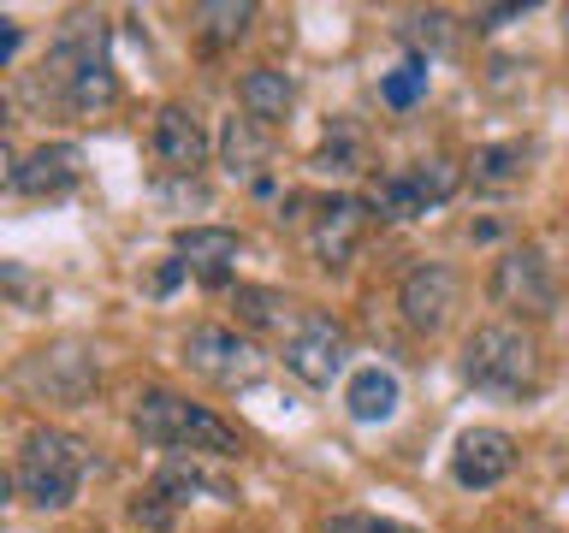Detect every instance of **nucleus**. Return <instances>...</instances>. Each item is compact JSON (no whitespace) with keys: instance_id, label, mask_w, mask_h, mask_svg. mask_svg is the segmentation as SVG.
Instances as JSON below:
<instances>
[{"instance_id":"f257e3e1","label":"nucleus","mask_w":569,"mask_h":533,"mask_svg":"<svg viewBox=\"0 0 569 533\" xmlns=\"http://www.w3.org/2000/svg\"><path fill=\"white\" fill-rule=\"evenodd\" d=\"M36 101L60 107L71 119H101L113 113L119 101V71H113V53H107V24L101 18L78 12L71 24L60 30V42L48 48L42 71L30 83Z\"/></svg>"},{"instance_id":"f03ea898","label":"nucleus","mask_w":569,"mask_h":533,"mask_svg":"<svg viewBox=\"0 0 569 533\" xmlns=\"http://www.w3.org/2000/svg\"><path fill=\"white\" fill-rule=\"evenodd\" d=\"M131 433L149 444V451H167V456H184V462H202V456L231 462V456H243L238 426H231L226 415H213L208 403H190L184 391H167V385L137 391Z\"/></svg>"},{"instance_id":"7ed1b4c3","label":"nucleus","mask_w":569,"mask_h":533,"mask_svg":"<svg viewBox=\"0 0 569 533\" xmlns=\"http://www.w3.org/2000/svg\"><path fill=\"white\" fill-rule=\"evenodd\" d=\"M457 373L475 391H487V398H533L546 385V350L516 320H487V326L462 338Z\"/></svg>"},{"instance_id":"20e7f679","label":"nucleus","mask_w":569,"mask_h":533,"mask_svg":"<svg viewBox=\"0 0 569 533\" xmlns=\"http://www.w3.org/2000/svg\"><path fill=\"white\" fill-rule=\"evenodd\" d=\"M83 474H89V444L78 433H66V426H30L24 451H18V469H12V486L30 510L60 515L78 504Z\"/></svg>"},{"instance_id":"39448f33","label":"nucleus","mask_w":569,"mask_h":533,"mask_svg":"<svg viewBox=\"0 0 569 533\" xmlns=\"http://www.w3.org/2000/svg\"><path fill=\"white\" fill-rule=\"evenodd\" d=\"M12 385L36 403H60V409H78L96 398L101 385V355L83 344V338H60V344H42L30 350L24 362L12 368Z\"/></svg>"},{"instance_id":"423d86ee","label":"nucleus","mask_w":569,"mask_h":533,"mask_svg":"<svg viewBox=\"0 0 569 533\" xmlns=\"http://www.w3.org/2000/svg\"><path fill=\"white\" fill-rule=\"evenodd\" d=\"M462 190V167L457 160H416V167H398V172H386V178H373V190L362 195L373 220H391V225H409V220H421L427 208H439V202H451V195Z\"/></svg>"},{"instance_id":"0eeeda50","label":"nucleus","mask_w":569,"mask_h":533,"mask_svg":"<svg viewBox=\"0 0 569 533\" xmlns=\"http://www.w3.org/2000/svg\"><path fill=\"white\" fill-rule=\"evenodd\" d=\"M487 296L516 320V326H522V320H551V314H558V273H551L546 249L540 243L505 249V255L492 261Z\"/></svg>"},{"instance_id":"6e6552de","label":"nucleus","mask_w":569,"mask_h":533,"mask_svg":"<svg viewBox=\"0 0 569 533\" xmlns=\"http://www.w3.org/2000/svg\"><path fill=\"white\" fill-rule=\"evenodd\" d=\"M184 368L196 373V380L220 385V391H249L261 380V350L249 344L243 332L231 326H190L184 332Z\"/></svg>"},{"instance_id":"1a4fd4ad","label":"nucleus","mask_w":569,"mask_h":533,"mask_svg":"<svg viewBox=\"0 0 569 533\" xmlns=\"http://www.w3.org/2000/svg\"><path fill=\"white\" fill-rule=\"evenodd\" d=\"M284 368L309 391H332V380L350 368V332L332 314H302L284 338Z\"/></svg>"},{"instance_id":"9d476101","label":"nucleus","mask_w":569,"mask_h":533,"mask_svg":"<svg viewBox=\"0 0 569 533\" xmlns=\"http://www.w3.org/2000/svg\"><path fill=\"white\" fill-rule=\"evenodd\" d=\"M196 492H213V497H231V486L226 480H213L202 462H184V456H172L167 469H160L149 486H142L137 497H131V522L137 527H149V533H167L172 522H178V510L190 504Z\"/></svg>"},{"instance_id":"9b49d317","label":"nucleus","mask_w":569,"mask_h":533,"mask_svg":"<svg viewBox=\"0 0 569 533\" xmlns=\"http://www.w3.org/2000/svg\"><path fill=\"white\" fill-rule=\"evenodd\" d=\"M457 296H462V279H457V266H445V261H416L398 279V314H403V326L421 332V338L451 326Z\"/></svg>"},{"instance_id":"f8f14e48","label":"nucleus","mask_w":569,"mask_h":533,"mask_svg":"<svg viewBox=\"0 0 569 533\" xmlns=\"http://www.w3.org/2000/svg\"><path fill=\"white\" fill-rule=\"evenodd\" d=\"M149 154L167 178H196L208 167V131H202V119H196V107H184V101H160L154 107Z\"/></svg>"},{"instance_id":"ddd939ff","label":"nucleus","mask_w":569,"mask_h":533,"mask_svg":"<svg viewBox=\"0 0 569 533\" xmlns=\"http://www.w3.org/2000/svg\"><path fill=\"white\" fill-rule=\"evenodd\" d=\"M238 249H243V238L231 225H190L172 238V261H178V273H190L202 291H226V284L238 279Z\"/></svg>"},{"instance_id":"4468645a","label":"nucleus","mask_w":569,"mask_h":533,"mask_svg":"<svg viewBox=\"0 0 569 533\" xmlns=\"http://www.w3.org/2000/svg\"><path fill=\"white\" fill-rule=\"evenodd\" d=\"M368 225H373V213L362 195H327V202H315V220H309V249H315V261L320 266H350V255L362 249L368 238Z\"/></svg>"},{"instance_id":"2eb2a0df","label":"nucleus","mask_w":569,"mask_h":533,"mask_svg":"<svg viewBox=\"0 0 569 533\" xmlns=\"http://www.w3.org/2000/svg\"><path fill=\"white\" fill-rule=\"evenodd\" d=\"M510 469H516V439L505 433V426H469V433L457 439V451H451V480L462 492L505 486Z\"/></svg>"},{"instance_id":"dca6fc26","label":"nucleus","mask_w":569,"mask_h":533,"mask_svg":"<svg viewBox=\"0 0 569 533\" xmlns=\"http://www.w3.org/2000/svg\"><path fill=\"white\" fill-rule=\"evenodd\" d=\"M83 184V149L78 142H42V149H30L18 160L12 172V190L30 195V202H60Z\"/></svg>"},{"instance_id":"f3484780","label":"nucleus","mask_w":569,"mask_h":533,"mask_svg":"<svg viewBox=\"0 0 569 533\" xmlns=\"http://www.w3.org/2000/svg\"><path fill=\"white\" fill-rule=\"evenodd\" d=\"M533 172V142L510 137V142H480L469 154V167H462V184H475L480 195H505L516 190L522 178Z\"/></svg>"},{"instance_id":"a211bd4d","label":"nucleus","mask_w":569,"mask_h":533,"mask_svg":"<svg viewBox=\"0 0 569 533\" xmlns=\"http://www.w3.org/2000/svg\"><path fill=\"white\" fill-rule=\"evenodd\" d=\"M398 403H403V380H398V368H386V362H368V368H356L345 380V415L356 426L391 421V415H398Z\"/></svg>"},{"instance_id":"6ab92c4d","label":"nucleus","mask_w":569,"mask_h":533,"mask_svg":"<svg viewBox=\"0 0 569 533\" xmlns=\"http://www.w3.org/2000/svg\"><path fill=\"white\" fill-rule=\"evenodd\" d=\"M238 107H243L249 124H261V131L284 124V119H291V107H297L291 71H279V66H249L243 78H238Z\"/></svg>"},{"instance_id":"aec40b11","label":"nucleus","mask_w":569,"mask_h":533,"mask_svg":"<svg viewBox=\"0 0 569 533\" xmlns=\"http://www.w3.org/2000/svg\"><path fill=\"white\" fill-rule=\"evenodd\" d=\"M196 36H202L208 48H231L238 36L256 24V7L249 0H208V7H196Z\"/></svg>"},{"instance_id":"412c9836","label":"nucleus","mask_w":569,"mask_h":533,"mask_svg":"<svg viewBox=\"0 0 569 533\" xmlns=\"http://www.w3.org/2000/svg\"><path fill=\"white\" fill-rule=\"evenodd\" d=\"M220 160H226L231 178H256L261 160H267V131H261V124H249V119H226Z\"/></svg>"},{"instance_id":"4be33fe9","label":"nucleus","mask_w":569,"mask_h":533,"mask_svg":"<svg viewBox=\"0 0 569 533\" xmlns=\"http://www.w3.org/2000/svg\"><path fill=\"white\" fill-rule=\"evenodd\" d=\"M231 309H238L243 326L273 332V326H284V320H291V296H284V291H267V284H238Z\"/></svg>"},{"instance_id":"5701e85b","label":"nucleus","mask_w":569,"mask_h":533,"mask_svg":"<svg viewBox=\"0 0 569 533\" xmlns=\"http://www.w3.org/2000/svg\"><path fill=\"white\" fill-rule=\"evenodd\" d=\"M398 36L409 42V53H416V60H427V53H445V48H451L457 24H451V12H409L403 24H398Z\"/></svg>"},{"instance_id":"b1692460","label":"nucleus","mask_w":569,"mask_h":533,"mask_svg":"<svg viewBox=\"0 0 569 533\" xmlns=\"http://www.w3.org/2000/svg\"><path fill=\"white\" fill-rule=\"evenodd\" d=\"M315 167H320V172H338V178L362 172V167H368V142H362V131H356V124H338V137L320 142Z\"/></svg>"},{"instance_id":"393cba45","label":"nucleus","mask_w":569,"mask_h":533,"mask_svg":"<svg viewBox=\"0 0 569 533\" xmlns=\"http://www.w3.org/2000/svg\"><path fill=\"white\" fill-rule=\"evenodd\" d=\"M0 296L18 302V309H30V314H42L53 291H48V279L36 273V266H24V261H0Z\"/></svg>"},{"instance_id":"a878e982","label":"nucleus","mask_w":569,"mask_h":533,"mask_svg":"<svg viewBox=\"0 0 569 533\" xmlns=\"http://www.w3.org/2000/svg\"><path fill=\"white\" fill-rule=\"evenodd\" d=\"M421 95H427V60H416V53H409L403 66H391L386 78H380V101L398 107V113H409V107H416Z\"/></svg>"},{"instance_id":"bb28decb","label":"nucleus","mask_w":569,"mask_h":533,"mask_svg":"<svg viewBox=\"0 0 569 533\" xmlns=\"http://www.w3.org/2000/svg\"><path fill=\"white\" fill-rule=\"evenodd\" d=\"M327 533H421V527H409V522H391V515H373V510H345V515H332Z\"/></svg>"},{"instance_id":"cd10ccee","label":"nucleus","mask_w":569,"mask_h":533,"mask_svg":"<svg viewBox=\"0 0 569 533\" xmlns=\"http://www.w3.org/2000/svg\"><path fill=\"white\" fill-rule=\"evenodd\" d=\"M24 48V24L12 12H0V66H12V53Z\"/></svg>"},{"instance_id":"c85d7f7f","label":"nucleus","mask_w":569,"mask_h":533,"mask_svg":"<svg viewBox=\"0 0 569 533\" xmlns=\"http://www.w3.org/2000/svg\"><path fill=\"white\" fill-rule=\"evenodd\" d=\"M528 7H492V12H475V30H498V24H510V18H522Z\"/></svg>"},{"instance_id":"c756f323","label":"nucleus","mask_w":569,"mask_h":533,"mask_svg":"<svg viewBox=\"0 0 569 533\" xmlns=\"http://www.w3.org/2000/svg\"><path fill=\"white\" fill-rule=\"evenodd\" d=\"M12 172H18V154L7 149V137H0V190H12Z\"/></svg>"},{"instance_id":"7c9ffc66","label":"nucleus","mask_w":569,"mask_h":533,"mask_svg":"<svg viewBox=\"0 0 569 533\" xmlns=\"http://www.w3.org/2000/svg\"><path fill=\"white\" fill-rule=\"evenodd\" d=\"M12 497H18V486H12V469H7V462H0V510H7Z\"/></svg>"},{"instance_id":"2f4dec72","label":"nucleus","mask_w":569,"mask_h":533,"mask_svg":"<svg viewBox=\"0 0 569 533\" xmlns=\"http://www.w3.org/2000/svg\"><path fill=\"white\" fill-rule=\"evenodd\" d=\"M0 124H7V101H0Z\"/></svg>"},{"instance_id":"473e14b6","label":"nucleus","mask_w":569,"mask_h":533,"mask_svg":"<svg viewBox=\"0 0 569 533\" xmlns=\"http://www.w3.org/2000/svg\"><path fill=\"white\" fill-rule=\"evenodd\" d=\"M528 533H546V527H528Z\"/></svg>"}]
</instances>
